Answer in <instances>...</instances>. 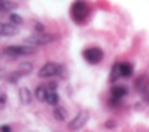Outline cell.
Segmentation results:
<instances>
[{
  "instance_id": "2",
  "label": "cell",
  "mask_w": 149,
  "mask_h": 132,
  "mask_svg": "<svg viewBox=\"0 0 149 132\" xmlns=\"http://www.w3.org/2000/svg\"><path fill=\"white\" fill-rule=\"evenodd\" d=\"M59 36L57 35H45V33H36V35H32V36L26 38L24 44L26 45H30V47H39V45H45V44L50 42H54Z\"/></svg>"
},
{
  "instance_id": "10",
  "label": "cell",
  "mask_w": 149,
  "mask_h": 132,
  "mask_svg": "<svg viewBox=\"0 0 149 132\" xmlns=\"http://www.w3.org/2000/svg\"><path fill=\"white\" fill-rule=\"evenodd\" d=\"M53 116H54V119H56L57 122H65L66 117H68V113H66V110H65L63 107H59V105H56V108H54V111H53Z\"/></svg>"
},
{
  "instance_id": "18",
  "label": "cell",
  "mask_w": 149,
  "mask_h": 132,
  "mask_svg": "<svg viewBox=\"0 0 149 132\" xmlns=\"http://www.w3.org/2000/svg\"><path fill=\"white\" fill-rule=\"evenodd\" d=\"M35 30H36L38 33H42L44 32V26L41 23H35Z\"/></svg>"
},
{
  "instance_id": "13",
  "label": "cell",
  "mask_w": 149,
  "mask_h": 132,
  "mask_svg": "<svg viewBox=\"0 0 149 132\" xmlns=\"http://www.w3.org/2000/svg\"><path fill=\"white\" fill-rule=\"evenodd\" d=\"M120 77H122V72H120V63H119V62H116V63L113 65V68H111L110 81H111V83H115L118 78H120Z\"/></svg>"
},
{
  "instance_id": "6",
  "label": "cell",
  "mask_w": 149,
  "mask_h": 132,
  "mask_svg": "<svg viewBox=\"0 0 149 132\" xmlns=\"http://www.w3.org/2000/svg\"><path fill=\"white\" fill-rule=\"evenodd\" d=\"M87 120H89V111L83 110V111L78 113L71 122H69L68 128H69V131H80V129L86 125V123H87Z\"/></svg>"
},
{
  "instance_id": "17",
  "label": "cell",
  "mask_w": 149,
  "mask_h": 132,
  "mask_svg": "<svg viewBox=\"0 0 149 132\" xmlns=\"http://www.w3.org/2000/svg\"><path fill=\"white\" fill-rule=\"evenodd\" d=\"M9 21L12 23V24H15V26H20L21 23H23V18L20 15H17V14H9Z\"/></svg>"
},
{
  "instance_id": "12",
  "label": "cell",
  "mask_w": 149,
  "mask_h": 132,
  "mask_svg": "<svg viewBox=\"0 0 149 132\" xmlns=\"http://www.w3.org/2000/svg\"><path fill=\"white\" fill-rule=\"evenodd\" d=\"M18 95H20V101H21L23 104H30V102H32V93H30L29 89L21 87L20 92H18Z\"/></svg>"
},
{
  "instance_id": "20",
  "label": "cell",
  "mask_w": 149,
  "mask_h": 132,
  "mask_svg": "<svg viewBox=\"0 0 149 132\" xmlns=\"http://www.w3.org/2000/svg\"><path fill=\"white\" fill-rule=\"evenodd\" d=\"M6 102V95L5 93H0V107H3Z\"/></svg>"
},
{
  "instance_id": "7",
  "label": "cell",
  "mask_w": 149,
  "mask_h": 132,
  "mask_svg": "<svg viewBox=\"0 0 149 132\" xmlns=\"http://www.w3.org/2000/svg\"><path fill=\"white\" fill-rule=\"evenodd\" d=\"M127 93H128V89H127L125 86H115V87L111 89V92H110V95H111V101H110V104H116V102H119L122 98H125Z\"/></svg>"
},
{
  "instance_id": "1",
  "label": "cell",
  "mask_w": 149,
  "mask_h": 132,
  "mask_svg": "<svg viewBox=\"0 0 149 132\" xmlns=\"http://www.w3.org/2000/svg\"><path fill=\"white\" fill-rule=\"evenodd\" d=\"M89 12H91V9H89V6H87V3L84 0H75L71 6V17L78 24L83 23L87 17H89Z\"/></svg>"
},
{
  "instance_id": "16",
  "label": "cell",
  "mask_w": 149,
  "mask_h": 132,
  "mask_svg": "<svg viewBox=\"0 0 149 132\" xmlns=\"http://www.w3.org/2000/svg\"><path fill=\"white\" fill-rule=\"evenodd\" d=\"M32 69H33L32 63H29V62H24V63H21V65L18 66V72H20V75L23 77V75L30 74V72H32Z\"/></svg>"
},
{
  "instance_id": "14",
  "label": "cell",
  "mask_w": 149,
  "mask_h": 132,
  "mask_svg": "<svg viewBox=\"0 0 149 132\" xmlns=\"http://www.w3.org/2000/svg\"><path fill=\"white\" fill-rule=\"evenodd\" d=\"M133 71H134V68L131 63H120V72H122V77H131L133 75Z\"/></svg>"
},
{
  "instance_id": "8",
  "label": "cell",
  "mask_w": 149,
  "mask_h": 132,
  "mask_svg": "<svg viewBox=\"0 0 149 132\" xmlns=\"http://www.w3.org/2000/svg\"><path fill=\"white\" fill-rule=\"evenodd\" d=\"M17 33H18V26L0 21V36H14Z\"/></svg>"
},
{
  "instance_id": "11",
  "label": "cell",
  "mask_w": 149,
  "mask_h": 132,
  "mask_svg": "<svg viewBox=\"0 0 149 132\" xmlns=\"http://www.w3.org/2000/svg\"><path fill=\"white\" fill-rule=\"evenodd\" d=\"M47 95H48L47 86H39V87H36V90H35V96H36V99L41 101V102H45Z\"/></svg>"
},
{
  "instance_id": "4",
  "label": "cell",
  "mask_w": 149,
  "mask_h": 132,
  "mask_svg": "<svg viewBox=\"0 0 149 132\" xmlns=\"http://www.w3.org/2000/svg\"><path fill=\"white\" fill-rule=\"evenodd\" d=\"M5 54L11 57H20V56H29L35 53V47L30 45H9L3 50Z\"/></svg>"
},
{
  "instance_id": "3",
  "label": "cell",
  "mask_w": 149,
  "mask_h": 132,
  "mask_svg": "<svg viewBox=\"0 0 149 132\" xmlns=\"http://www.w3.org/2000/svg\"><path fill=\"white\" fill-rule=\"evenodd\" d=\"M63 66L54 63V62H48V63L44 65L39 71H38V77L39 78H50V77H54V75H62L63 74Z\"/></svg>"
},
{
  "instance_id": "9",
  "label": "cell",
  "mask_w": 149,
  "mask_h": 132,
  "mask_svg": "<svg viewBox=\"0 0 149 132\" xmlns=\"http://www.w3.org/2000/svg\"><path fill=\"white\" fill-rule=\"evenodd\" d=\"M17 8V3L9 2V0H0V14L5 12H12Z\"/></svg>"
},
{
  "instance_id": "5",
  "label": "cell",
  "mask_w": 149,
  "mask_h": 132,
  "mask_svg": "<svg viewBox=\"0 0 149 132\" xmlns=\"http://www.w3.org/2000/svg\"><path fill=\"white\" fill-rule=\"evenodd\" d=\"M83 57L84 60L87 62V63H91V65H98L100 62L104 59V53L101 48L98 47H91V48H86L83 51Z\"/></svg>"
},
{
  "instance_id": "19",
  "label": "cell",
  "mask_w": 149,
  "mask_h": 132,
  "mask_svg": "<svg viewBox=\"0 0 149 132\" xmlns=\"http://www.w3.org/2000/svg\"><path fill=\"white\" fill-rule=\"evenodd\" d=\"M0 132H12V129L9 125H3V126H0Z\"/></svg>"
},
{
  "instance_id": "21",
  "label": "cell",
  "mask_w": 149,
  "mask_h": 132,
  "mask_svg": "<svg viewBox=\"0 0 149 132\" xmlns=\"http://www.w3.org/2000/svg\"><path fill=\"white\" fill-rule=\"evenodd\" d=\"M2 78H5V71H3V69H0V80H2Z\"/></svg>"
},
{
  "instance_id": "15",
  "label": "cell",
  "mask_w": 149,
  "mask_h": 132,
  "mask_svg": "<svg viewBox=\"0 0 149 132\" xmlns=\"http://www.w3.org/2000/svg\"><path fill=\"white\" fill-rule=\"evenodd\" d=\"M45 102L48 104V105H57V102H59V95L56 93V90H48V95H47V99H45Z\"/></svg>"
}]
</instances>
